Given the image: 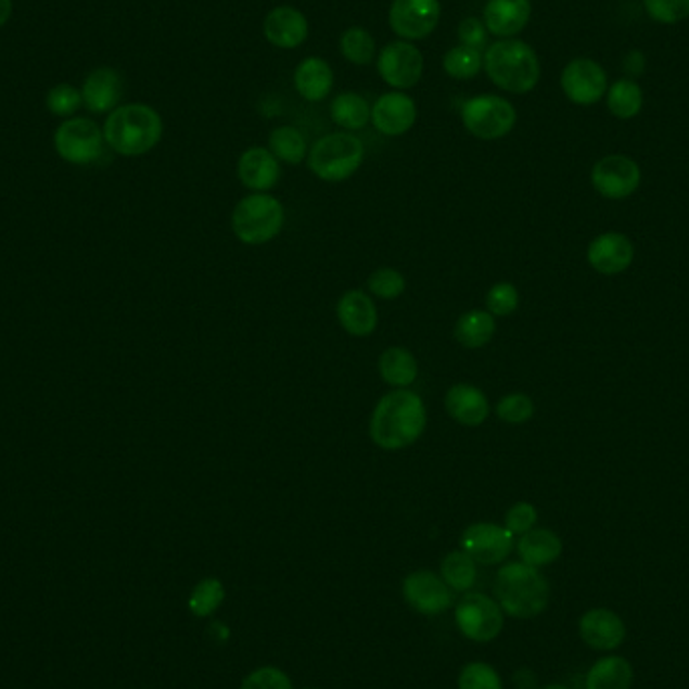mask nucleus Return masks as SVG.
Listing matches in <instances>:
<instances>
[{
    "label": "nucleus",
    "instance_id": "f257e3e1",
    "mask_svg": "<svg viewBox=\"0 0 689 689\" xmlns=\"http://www.w3.org/2000/svg\"><path fill=\"white\" fill-rule=\"evenodd\" d=\"M428 423L423 399L408 390H395L378 401L369 422V436L381 450H404L416 444Z\"/></svg>",
    "mask_w": 689,
    "mask_h": 689
},
{
    "label": "nucleus",
    "instance_id": "f03ea898",
    "mask_svg": "<svg viewBox=\"0 0 689 689\" xmlns=\"http://www.w3.org/2000/svg\"><path fill=\"white\" fill-rule=\"evenodd\" d=\"M164 122L154 107L127 103L115 107L103 126L105 143L115 154L138 157L152 152L162 140Z\"/></svg>",
    "mask_w": 689,
    "mask_h": 689
},
{
    "label": "nucleus",
    "instance_id": "7ed1b4c3",
    "mask_svg": "<svg viewBox=\"0 0 689 689\" xmlns=\"http://www.w3.org/2000/svg\"><path fill=\"white\" fill-rule=\"evenodd\" d=\"M496 603L516 620L538 617L549 607L550 587L538 569L526 563H508L494 583Z\"/></svg>",
    "mask_w": 689,
    "mask_h": 689
},
{
    "label": "nucleus",
    "instance_id": "20e7f679",
    "mask_svg": "<svg viewBox=\"0 0 689 689\" xmlns=\"http://www.w3.org/2000/svg\"><path fill=\"white\" fill-rule=\"evenodd\" d=\"M484 71L498 89L531 93L540 79V61L528 42L500 39L484 51Z\"/></svg>",
    "mask_w": 689,
    "mask_h": 689
},
{
    "label": "nucleus",
    "instance_id": "39448f33",
    "mask_svg": "<svg viewBox=\"0 0 689 689\" xmlns=\"http://www.w3.org/2000/svg\"><path fill=\"white\" fill-rule=\"evenodd\" d=\"M366 148L349 131L329 133L315 141L307 155L309 169L323 182L337 183L349 180L361 168Z\"/></svg>",
    "mask_w": 689,
    "mask_h": 689
},
{
    "label": "nucleus",
    "instance_id": "423d86ee",
    "mask_svg": "<svg viewBox=\"0 0 689 689\" xmlns=\"http://www.w3.org/2000/svg\"><path fill=\"white\" fill-rule=\"evenodd\" d=\"M284 208L281 200L270 194L242 197L232 212V230L242 244L260 246L281 234Z\"/></svg>",
    "mask_w": 689,
    "mask_h": 689
},
{
    "label": "nucleus",
    "instance_id": "0eeeda50",
    "mask_svg": "<svg viewBox=\"0 0 689 689\" xmlns=\"http://www.w3.org/2000/svg\"><path fill=\"white\" fill-rule=\"evenodd\" d=\"M462 124L479 140H500L516 126V110L500 95H479L462 105Z\"/></svg>",
    "mask_w": 689,
    "mask_h": 689
},
{
    "label": "nucleus",
    "instance_id": "6e6552de",
    "mask_svg": "<svg viewBox=\"0 0 689 689\" xmlns=\"http://www.w3.org/2000/svg\"><path fill=\"white\" fill-rule=\"evenodd\" d=\"M55 150L59 157L75 166H89L103 154V129L89 117H71L56 127Z\"/></svg>",
    "mask_w": 689,
    "mask_h": 689
},
{
    "label": "nucleus",
    "instance_id": "1a4fd4ad",
    "mask_svg": "<svg viewBox=\"0 0 689 689\" xmlns=\"http://www.w3.org/2000/svg\"><path fill=\"white\" fill-rule=\"evenodd\" d=\"M456 625L470 641L488 643L502 631L505 611L490 597L468 592L456 607Z\"/></svg>",
    "mask_w": 689,
    "mask_h": 689
},
{
    "label": "nucleus",
    "instance_id": "9d476101",
    "mask_svg": "<svg viewBox=\"0 0 689 689\" xmlns=\"http://www.w3.org/2000/svg\"><path fill=\"white\" fill-rule=\"evenodd\" d=\"M425 69L422 51L409 41L387 42L378 55L380 77L395 91L420 84Z\"/></svg>",
    "mask_w": 689,
    "mask_h": 689
},
{
    "label": "nucleus",
    "instance_id": "9b49d317",
    "mask_svg": "<svg viewBox=\"0 0 689 689\" xmlns=\"http://www.w3.org/2000/svg\"><path fill=\"white\" fill-rule=\"evenodd\" d=\"M442 18L439 0H394L390 7V27L404 41L430 37Z\"/></svg>",
    "mask_w": 689,
    "mask_h": 689
},
{
    "label": "nucleus",
    "instance_id": "f8f14e48",
    "mask_svg": "<svg viewBox=\"0 0 689 689\" xmlns=\"http://www.w3.org/2000/svg\"><path fill=\"white\" fill-rule=\"evenodd\" d=\"M561 87L566 99L575 105H595L605 98L609 81L605 69L597 61L578 56L566 63L561 75Z\"/></svg>",
    "mask_w": 689,
    "mask_h": 689
},
{
    "label": "nucleus",
    "instance_id": "ddd939ff",
    "mask_svg": "<svg viewBox=\"0 0 689 689\" xmlns=\"http://www.w3.org/2000/svg\"><path fill=\"white\" fill-rule=\"evenodd\" d=\"M595 190L609 200L631 196L641 183V169L627 155H607L591 171Z\"/></svg>",
    "mask_w": 689,
    "mask_h": 689
},
{
    "label": "nucleus",
    "instance_id": "4468645a",
    "mask_svg": "<svg viewBox=\"0 0 689 689\" xmlns=\"http://www.w3.org/2000/svg\"><path fill=\"white\" fill-rule=\"evenodd\" d=\"M514 547V535L507 526L493 522H476L468 526L462 535V550L476 563L498 564L507 561Z\"/></svg>",
    "mask_w": 689,
    "mask_h": 689
},
{
    "label": "nucleus",
    "instance_id": "2eb2a0df",
    "mask_svg": "<svg viewBox=\"0 0 689 689\" xmlns=\"http://www.w3.org/2000/svg\"><path fill=\"white\" fill-rule=\"evenodd\" d=\"M404 599L422 615H439L454 603L451 589L432 571H416L404 580Z\"/></svg>",
    "mask_w": 689,
    "mask_h": 689
},
{
    "label": "nucleus",
    "instance_id": "dca6fc26",
    "mask_svg": "<svg viewBox=\"0 0 689 689\" xmlns=\"http://www.w3.org/2000/svg\"><path fill=\"white\" fill-rule=\"evenodd\" d=\"M418 119L416 101L404 91H390L378 98L371 107V124L390 138L408 133Z\"/></svg>",
    "mask_w": 689,
    "mask_h": 689
},
{
    "label": "nucleus",
    "instance_id": "f3484780",
    "mask_svg": "<svg viewBox=\"0 0 689 689\" xmlns=\"http://www.w3.org/2000/svg\"><path fill=\"white\" fill-rule=\"evenodd\" d=\"M578 634L591 649L615 651L623 646V641L627 637V627L615 611L591 609L580 617Z\"/></svg>",
    "mask_w": 689,
    "mask_h": 689
},
{
    "label": "nucleus",
    "instance_id": "a211bd4d",
    "mask_svg": "<svg viewBox=\"0 0 689 689\" xmlns=\"http://www.w3.org/2000/svg\"><path fill=\"white\" fill-rule=\"evenodd\" d=\"M263 33L272 47L296 49L309 37V21L295 7H275L265 16Z\"/></svg>",
    "mask_w": 689,
    "mask_h": 689
},
{
    "label": "nucleus",
    "instance_id": "6ab92c4d",
    "mask_svg": "<svg viewBox=\"0 0 689 689\" xmlns=\"http://www.w3.org/2000/svg\"><path fill=\"white\" fill-rule=\"evenodd\" d=\"M533 14L531 0H488L482 21L488 33L498 39H512L522 33Z\"/></svg>",
    "mask_w": 689,
    "mask_h": 689
},
{
    "label": "nucleus",
    "instance_id": "aec40b11",
    "mask_svg": "<svg viewBox=\"0 0 689 689\" xmlns=\"http://www.w3.org/2000/svg\"><path fill=\"white\" fill-rule=\"evenodd\" d=\"M634 256L631 240L620 232H605L597 237L587 251L589 265L601 275H620L631 267Z\"/></svg>",
    "mask_w": 689,
    "mask_h": 689
},
{
    "label": "nucleus",
    "instance_id": "412c9836",
    "mask_svg": "<svg viewBox=\"0 0 689 689\" xmlns=\"http://www.w3.org/2000/svg\"><path fill=\"white\" fill-rule=\"evenodd\" d=\"M239 178L242 186L258 194H267L281 180V162L265 148H248L239 160Z\"/></svg>",
    "mask_w": 689,
    "mask_h": 689
},
{
    "label": "nucleus",
    "instance_id": "4be33fe9",
    "mask_svg": "<svg viewBox=\"0 0 689 689\" xmlns=\"http://www.w3.org/2000/svg\"><path fill=\"white\" fill-rule=\"evenodd\" d=\"M446 411L454 422L465 428H479L490 416V401L486 394L470 383L451 385L444 399Z\"/></svg>",
    "mask_w": 689,
    "mask_h": 689
},
{
    "label": "nucleus",
    "instance_id": "5701e85b",
    "mask_svg": "<svg viewBox=\"0 0 689 689\" xmlns=\"http://www.w3.org/2000/svg\"><path fill=\"white\" fill-rule=\"evenodd\" d=\"M337 319L341 327L353 337H369L380 323L378 307L363 291H347L337 303Z\"/></svg>",
    "mask_w": 689,
    "mask_h": 689
},
{
    "label": "nucleus",
    "instance_id": "b1692460",
    "mask_svg": "<svg viewBox=\"0 0 689 689\" xmlns=\"http://www.w3.org/2000/svg\"><path fill=\"white\" fill-rule=\"evenodd\" d=\"M124 93L122 75L112 67H99L91 71L85 79L81 98L84 105L93 113L113 112Z\"/></svg>",
    "mask_w": 689,
    "mask_h": 689
},
{
    "label": "nucleus",
    "instance_id": "393cba45",
    "mask_svg": "<svg viewBox=\"0 0 689 689\" xmlns=\"http://www.w3.org/2000/svg\"><path fill=\"white\" fill-rule=\"evenodd\" d=\"M335 84V75L331 65L321 56H307L298 63L295 71L296 93L305 101L319 103L323 101Z\"/></svg>",
    "mask_w": 689,
    "mask_h": 689
},
{
    "label": "nucleus",
    "instance_id": "a878e982",
    "mask_svg": "<svg viewBox=\"0 0 689 689\" xmlns=\"http://www.w3.org/2000/svg\"><path fill=\"white\" fill-rule=\"evenodd\" d=\"M519 554L522 563L540 569L554 563L563 554V540L549 528H533L521 536Z\"/></svg>",
    "mask_w": 689,
    "mask_h": 689
},
{
    "label": "nucleus",
    "instance_id": "bb28decb",
    "mask_svg": "<svg viewBox=\"0 0 689 689\" xmlns=\"http://www.w3.org/2000/svg\"><path fill=\"white\" fill-rule=\"evenodd\" d=\"M631 686L634 667L620 655H607L595 662L585 679V689H631Z\"/></svg>",
    "mask_w": 689,
    "mask_h": 689
},
{
    "label": "nucleus",
    "instance_id": "cd10ccee",
    "mask_svg": "<svg viewBox=\"0 0 689 689\" xmlns=\"http://www.w3.org/2000/svg\"><path fill=\"white\" fill-rule=\"evenodd\" d=\"M496 333L494 315L488 310H465L454 324V337L465 349H480L493 341Z\"/></svg>",
    "mask_w": 689,
    "mask_h": 689
},
{
    "label": "nucleus",
    "instance_id": "c85d7f7f",
    "mask_svg": "<svg viewBox=\"0 0 689 689\" xmlns=\"http://www.w3.org/2000/svg\"><path fill=\"white\" fill-rule=\"evenodd\" d=\"M380 375L383 381L397 390H406L418 380V361L406 347H390L381 353Z\"/></svg>",
    "mask_w": 689,
    "mask_h": 689
},
{
    "label": "nucleus",
    "instance_id": "c756f323",
    "mask_svg": "<svg viewBox=\"0 0 689 689\" xmlns=\"http://www.w3.org/2000/svg\"><path fill=\"white\" fill-rule=\"evenodd\" d=\"M329 112H331V119L347 131L363 129L371 122V107L367 99L355 91L339 93L337 98L331 101Z\"/></svg>",
    "mask_w": 689,
    "mask_h": 689
},
{
    "label": "nucleus",
    "instance_id": "7c9ffc66",
    "mask_svg": "<svg viewBox=\"0 0 689 689\" xmlns=\"http://www.w3.org/2000/svg\"><path fill=\"white\" fill-rule=\"evenodd\" d=\"M268 148L272 155L284 164H303L309 155V145L305 136L293 126H281L272 129L268 138Z\"/></svg>",
    "mask_w": 689,
    "mask_h": 689
},
{
    "label": "nucleus",
    "instance_id": "2f4dec72",
    "mask_svg": "<svg viewBox=\"0 0 689 689\" xmlns=\"http://www.w3.org/2000/svg\"><path fill=\"white\" fill-rule=\"evenodd\" d=\"M607 107L620 119H631L643 107V89L634 79H617L607 89Z\"/></svg>",
    "mask_w": 689,
    "mask_h": 689
},
{
    "label": "nucleus",
    "instance_id": "473e14b6",
    "mask_svg": "<svg viewBox=\"0 0 689 689\" xmlns=\"http://www.w3.org/2000/svg\"><path fill=\"white\" fill-rule=\"evenodd\" d=\"M339 51L353 65H371L378 56V44L373 35L363 27H349L339 39Z\"/></svg>",
    "mask_w": 689,
    "mask_h": 689
},
{
    "label": "nucleus",
    "instance_id": "72a5a7b5",
    "mask_svg": "<svg viewBox=\"0 0 689 689\" xmlns=\"http://www.w3.org/2000/svg\"><path fill=\"white\" fill-rule=\"evenodd\" d=\"M476 561L464 550H451L442 561V578L451 591H468L476 583Z\"/></svg>",
    "mask_w": 689,
    "mask_h": 689
},
{
    "label": "nucleus",
    "instance_id": "f704fd0d",
    "mask_svg": "<svg viewBox=\"0 0 689 689\" xmlns=\"http://www.w3.org/2000/svg\"><path fill=\"white\" fill-rule=\"evenodd\" d=\"M482 69H484V53L479 49L456 44L444 55V71L450 75L451 79L468 81L476 77Z\"/></svg>",
    "mask_w": 689,
    "mask_h": 689
},
{
    "label": "nucleus",
    "instance_id": "c9c22d12",
    "mask_svg": "<svg viewBox=\"0 0 689 689\" xmlns=\"http://www.w3.org/2000/svg\"><path fill=\"white\" fill-rule=\"evenodd\" d=\"M225 597V585L218 578H204L194 587L188 599V607L196 617H210L212 613L222 605Z\"/></svg>",
    "mask_w": 689,
    "mask_h": 689
},
{
    "label": "nucleus",
    "instance_id": "e433bc0d",
    "mask_svg": "<svg viewBox=\"0 0 689 689\" xmlns=\"http://www.w3.org/2000/svg\"><path fill=\"white\" fill-rule=\"evenodd\" d=\"M406 286H408L406 277L399 270H395V268H380L367 279L369 293L373 296L385 298V301H394L397 296L404 295Z\"/></svg>",
    "mask_w": 689,
    "mask_h": 689
},
{
    "label": "nucleus",
    "instance_id": "4c0bfd02",
    "mask_svg": "<svg viewBox=\"0 0 689 689\" xmlns=\"http://www.w3.org/2000/svg\"><path fill=\"white\" fill-rule=\"evenodd\" d=\"M496 413L502 422L521 425L535 416V401L526 394H510L498 401Z\"/></svg>",
    "mask_w": 689,
    "mask_h": 689
},
{
    "label": "nucleus",
    "instance_id": "58836bf2",
    "mask_svg": "<svg viewBox=\"0 0 689 689\" xmlns=\"http://www.w3.org/2000/svg\"><path fill=\"white\" fill-rule=\"evenodd\" d=\"M458 689H505L498 672L488 663H468L458 677Z\"/></svg>",
    "mask_w": 689,
    "mask_h": 689
},
{
    "label": "nucleus",
    "instance_id": "ea45409f",
    "mask_svg": "<svg viewBox=\"0 0 689 689\" xmlns=\"http://www.w3.org/2000/svg\"><path fill=\"white\" fill-rule=\"evenodd\" d=\"M84 105L81 91L69 84H59L47 93V107L56 117H71Z\"/></svg>",
    "mask_w": 689,
    "mask_h": 689
},
{
    "label": "nucleus",
    "instance_id": "a19ab883",
    "mask_svg": "<svg viewBox=\"0 0 689 689\" xmlns=\"http://www.w3.org/2000/svg\"><path fill=\"white\" fill-rule=\"evenodd\" d=\"M521 295L519 289L510 282H496L486 295V307L494 317H508L519 309Z\"/></svg>",
    "mask_w": 689,
    "mask_h": 689
},
{
    "label": "nucleus",
    "instance_id": "79ce46f5",
    "mask_svg": "<svg viewBox=\"0 0 689 689\" xmlns=\"http://www.w3.org/2000/svg\"><path fill=\"white\" fill-rule=\"evenodd\" d=\"M643 9L655 23L676 25L689 16V0H643Z\"/></svg>",
    "mask_w": 689,
    "mask_h": 689
},
{
    "label": "nucleus",
    "instance_id": "37998d69",
    "mask_svg": "<svg viewBox=\"0 0 689 689\" xmlns=\"http://www.w3.org/2000/svg\"><path fill=\"white\" fill-rule=\"evenodd\" d=\"M240 689H293L289 676L277 667H260L242 681Z\"/></svg>",
    "mask_w": 689,
    "mask_h": 689
},
{
    "label": "nucleus",
    "instance_id": "c03bdc74",
    "mask_svg": "<svg viewBox=\"0 0 689 689\" xmlns=\"http://www.w3.org/2000/svg\"><path fill=\"white\" fill-rule=\"evenodd\" d=\"M536 521H538V512L531 502H516L508 510L507 516H505V526L512 535L522 536L535 528Z\"/></svg>",
    "mask_w": 689,
    "mask_h": 689
},
{
    "label": "nucleus",
    "instance_id": "a18cd8bd",
    "mask_svg": "<svg viewBox=\"0 0 689 689\" xmlns=\"http://www.w3.org/2000/svg\"><path fill=\"white\" fill-rule=\"evenodd\" d=\"M488 28L484 25V21H480L476 16H468L460 27H458V37H460V44L465 47H472V49H479V51H486L488 49Z\"/></svg>",
    "mask_w": 689,
    "mask_h": 689
},
{
    "label": "nucleus",
    "instance_id": "49530a36",
    "mask_svg": "<svg viewBox=\"0 0 689 689\" xmlns=\"http://www.w3.org/2000/svg\"><path fill=\"white\" fill-rule=\"evenodd\" d=\"M514 684L519 689H536V677L533 672L528 669H521L516 676H514Z\"/></svg>",
    "mask_w": 689,
    "mask_h": 689
},
{
    "label": "nucleus",
    "instance_id": "de8ad7c7",
    "mask_svg": "<svg viewBox=\"0 0 689 689\" xmlns=\"http://www.w3.org/2000/svg\"><path fill=\"white\" fill-rule=\"evenodd\" d=\"M13 16V0H0V27H4Z\"/></svg>",
    "mask_w": 689,
    "mask_h": 689
},
{
    "label": "nucleus",
    "instance_id": "09e8293b",
    "mask_svg": "<svg viewBox=\"0 0 689 689\" xmlns=\"http://www.w3.org/2000/svg\"><path fill=\"white\" fill-rule=\"evenodd\" d=\"M540 689H571V688H566V686H561V684H550V686H547V688H540Z\"/></svg>",
    "mask_w": 689,
    "mask_h": 689
},
{
    "label": "nucleus",
    "instance_id": "8fccbe9b",
    "mask_svg": "<svg viewBox=\"0 0 689 689\" xmlns=\"http://www.w3.org/2000/svg\"><path fill=\"white\" fill-rule=\"evenodd\" d=\"M307 689H310V688H307Z\"/></svg>",
    "mask_w": 689,
    "mask_h": 689
}]
</instances>
